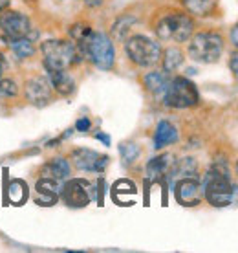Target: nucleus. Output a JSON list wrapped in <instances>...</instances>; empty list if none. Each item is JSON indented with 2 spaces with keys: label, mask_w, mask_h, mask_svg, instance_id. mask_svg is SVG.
<instances>
[{
  "label": "nucleus",
  "mask_w": 238,
  "mask_h": 253,
  "mask_svg": "<svg viewBox=\"0 0 238 253\" xmlns=\"http://www.w3.org/2000/svg\"><path fill=\"white\" fill-rule=\"evenodd\" d=\"M154 33L159 41L187 42L195 33V19L187 11H169L158 17Z\"/></svg>",
  "instance_id": "obj_3"
},
{
  "label": "nucleus",
  "mask_w": 238,
  "mask_h": 253,
  "mask_svg": "<svg viewBox=\"0 0 238 253\" xmlns=\"http://www.w3.org/2000/svg\"><path fill=\"white\" fill-rule=\"evenodd\" d=\"M172 165H174V156L169 154V152H163L159 156H154V158L149 160V164L145 167L147 169V178L152 180V182L167 178L170 169H172Z\"/></svg>",
  "instance_id": "obj_15"
},
{
  "label": "nucleus",
  "mask_w": 238,
  "mask_h": 253,
  "mask_svg": "<svg viewBox=\"0 0 238 253\" xmlns=\"http://www.w3.org/2000/svg\"><path fill=\"white\" fill-rule=\"evenodd\" d=\"M229 68H231L233 76L238 79V51H235L231 55V59H229Z\"/></svg>",
  "instance_id": "obj_30"
},
{
  "label": "nucleus",
  "mask_w": 238,
  "mask_h": 253,
  "mask_svg": "<svg viewBox=\"0 0 238 253\" xmlns=\"http://www.w3.org/2000/svg\"><path fill=\"white\" fill-rule=\"evenodd\" d=\"M229 37H231V42L233 46L238 50V22L231 28V33H229Z\"/></svg>",
  "instance_id": "obj_31"
},
{
  "label": "nucleus",
  "mask_w": 238,
  "mask_h": 253,
  "mask_svg": "<svg viewBox=\"0 0 238 253\" xmlns=\"http://www.w3.org/2000/svg\"><path fill=\"white\" fill-rule=\"evenodd\" d=\"M61 187H63V182H59V180L39 176L37 184H35V204L44 206V208L55 206L57 200L61 198Z\"/></svg>",
  "instance_id": "obj_13"
},
{
  "label": "nucleus",
  "mask_w": 238,
  "mask_h": 253,
  "mask_svg": "<svg viewBox=\"0 0 238 253\" xmlns=\"http://www.w3.org/2000/svg\"><path fill=\"white\" fill-rule=\"evenodd\" d=\"M24 97L26 101L37 108L48 107L53 99V88H51L48 77L33 76L24 83Z\"/></svg>",
  "instance_id": "obj_11"
},
{
  "label": "nucleus",
  "mask_w": 238,
  "mask_h": 253,
  "mask_svg": "<svg viewBox=\"0 0 238 253\" xmlns=\"http://www.w3.org/2000/svg\"><path fill=\"white\" fill-rule=\"evenodd\" d=\"M136 195V185H134V182H130V180H119V182H116L112 187V195L114 198L119 195Z\"/></svg>",
  "instance_id": "obj_28"
},
{
  "label": "nucleus",
  "mask_w": 238,
  "mask_h": 253,
  "mask_svg": "<svg viewBox=\"0 0 238 253\" xmlns=\"http://www.w3.org/2000/svg\"><path fill=\"white\" fill-rule=\"evenodd\" d=\"M6 68H7V59H6V55H4V51H0V77L4 76Z\"/></svg>",
  "instance_id": "obj_32"
},
{
  "label": "nucleus",
  "mask_w": 238,
  "mask_h": 253,
  "mask_svg": "<svg viewBox=\"0 0 238 253\" xmlns=\"http://www.w3.org/2000/svg\"><path fill=\"white\" fill-rule=\"evenodd\" d=\"M88 7H99L103 4V0H84Z\"/></svg>",
  "instance_id": "obj_34"
},
{
  "label": "nucleus",
  "mask_w": 238,
  "mask_h": 253,
  "mask_svg": "<svg viewBox=\"0 0 238 253\" xmlns=\"http://www.w3.org/2000/svg\"><path fill=\"white\" fill-rule=\"evenodd\" d=\"M82 57L88 59L99 70H112L116 64V46L110 35L103 32H92L81 44H77Z\"/></svg>",
  "instance_id": "obj_4"
},
{
  "label": "nucleus",
  "mask_w": 238,
  "mask_h": 253,
  "mask_svg": "<svg viewBox=\"0 0 238 253\" xmlns=\"http://www.w3.org/2000/svg\"><path fill=\"white\" fill-rule=\"evenodd\" d=\"M95 139H99V141H103L105 145H110V136H107V134H103V132H95Z\"/></svg>",
  "instance_id": "obj_33"
},
{
  "label": "nucleus",
  "mask_w": 238,
  "mask_h": 253,
  "mask_svg": "<svg viewBox=\"0 0 238 253\" xmlns=\"http://www.w3.org/2000/svg\"><path fill=\"white\" fill-rule=\"evenodd\" d=\"M70 174H72V165H70L68 160L63 158V156L48 160V162L40 167V176L53 178V180H59V182L68 180Z\"/></svg>",
  "instance_id": "obj_16"
},
{
  "label": "nucleus",
  "mask_w": 238,
  "mask_h": 253,
  "mask_svg": "<svg viewBox=\"0 0 238 253\" xmlns=\"http://www.w3.org/2000/svg\"><path fill=\"white\" fill-rule=\"evenodd\" d=\"M224 37L218 32H198L189 39L187 53L195 63L214 64L224 53Z\"/></svg>",
  "instance_id": "obj_5"
},
{
  "label": "nucleus",
  "mask_w": 238,
  "mask_h": 253,
  "mask_svg": "<svg viewBox=\"0 0 238 253\" xmlns=\"http://www.w3.org/2000/svg\"><path fill=\"white\" fill-rule=\"evenodd\" d=\"M174 196L183 208H196L203 200V185L198 178H180L174 184Z\"/></svg>",
  "instance_id": "obj_12"
},
{
  "label": "nucleus",
  "mask_w": 238,
  "mask_h": 253,
  "mask_svg": "<svg viewBox=\"0 0 238 253\" xmlns=\"http://www.w3.org/2000/svg\"><path fill=\"white\" fill-rule=\"evenodd\" d=\"M119 154H121V160H123L126 165H130L139 158L141 149H139V145H136L134 141H121V143H119Z\"/></svg>",
  "instance_id": "obj_25"
},
{
  "label": "nucleus",
  "mask_w": 238,
  "mask_h": 253,
  "mask_svg": "<svg viewBox=\"0 0 238 253\" xmlns=\"http://www.w3.org/2000/svg\"><path fill=\"white\" fill-rule=\"evenodd\" d=\"M9 6H11V0H0V13L6 11Z\"/></svg>",
  "instance_id": "obj_35"
},
{
  "label": "nucleus",
  "mask_w": 238,
  "mask_h": 253,
  "mask_svg": "<svg viewBox=\"0 0 238 253\" xmlns=\"http://www.w3.org/2000/svg\"><path fill=\"white\" fill-rule=\"evenodd\" d=\"M237 172H238V160H237Z\"/></svg>",
  "instance_id": "obj_36"
},
{
  "label": "nucleus",
  "mask_w": 238,
  "mask_h": 253,
  "mask_svg": "<svg viewBox=\"0 0 238 253\" xmlns=\"http://www.w3.org/2000/svg\"><path fill=\"white\" fill-rule=\"evenodd\" d=\"M203 198L213 208H227L235 204V185L226 165L214 164L203 178Z\"/></svg>",
  "instance_id": "obj_1"
},
{
  "label": "nucleus",
  "mask_w": 238,
  "mask_h": 253,
  "mask_svg": "<svg viewBox=\"0 0 238 253\" xmlns=\"http://www.w3.org/2000/svg\"><path fill=\"white\" fill-rule=\"evenodd\" d=\"M95 189L84 178H72V180H64L63 187H61V198L68 208L81 209L86 208L88 204L94 200Z\"/></svg>",
  "instance_id": "obj_8"
},
{
  "label": "nucleus",
  "mask_w": 238,
  "mask_h": 253,
  "mask_svg": "<svg viewBox=\"0 0 238 253\" xmlns=\"http://www.w3.org/2000/svg\"><path fill=\"white\" fill-rule=\"evenodd\" d=\"M125 53L128 61L139 68H152L161 61V44L147 35H132L125 39Z\"/></svg>",
  "instance_id": "obj_6"
},
{
  "label": "nucleus",
  "mask_w": 238,
  "mask_h": 253,
  "mask_svg": "<svg viewBox=\"0 0 238 253\" xmlns=\"http://www.w3.org/2000/svg\"><path fill=\"white\" fill-rule=\"evenodd\" d=\"M180 138V134H178V128H176L170 121L167 120H161L159 123L156 125V130H154V138H152V143H154V149L158 151H161L165 147L172 145L176 143Z\"/></svg>",
  "instance_id": "obj_17"
},
{
  "label": "nucleus",
  "mask_w": 238,
  "mask_h": 253,
  "mask_svg": "<svg viewBox=\"0 0 238 253\" xmlns=\"http://www.w3.org/2000/svg\"><path fill=\"white\" fill-rule=\"evenodd\" d=\"M165 107L183 110V108H193L200 103V92L196 84L189 77L176 76L170 77L169 84L161 95Z\"/></svg>",
  "instance_id": "obj_7"
},
{
  "label": "nucleus",
  "mask_w": 238,
  "mask_h": 253,
  "mask_svg": "<svg viewBox=\"0 0 238 253\" xmlns=\"http://www.w3.org/2000/svg\"><path fill=\"white\" fill-rule=\"evenodd\" d=\"M169 74L167 72H159V70H152L149 74H145L143 76V84L145 88L149 90L152 95H158V97H161L165 88H167V84H169Z\"/></svg>",
  "instance_id": "obj_18"
},
{
  "label": "nucleus",
  "mask_w": 238,
  "mask_h": 253,
  "mask_svg": "<svg viewBox=\"0 0 238 253\" xmlns=\"http://www.w3.org/2000/svg\"><path fill=\"white\" fill-rule=\"evenodd\" d=\"M0 33H2V39L35 37L30 17L26 13L9 9V7L0 13Z\"/></svg>",
  "instance_id": "obj_9"
},
{
  "label": "nucleus",
  "mask_w": 238,
  "mask_h": 253,
  "mask_svg": "<svg viewBox=\"0 0 238 253\" xmlns=\"http://www.w3.org/2000/svg\"><path fill=\"white\" fill-rule=\"evenodd\" d=\"M20 92L19 84L15 79L11 77H0V97H4V99H13V97H17Z\"/></svg>",
  "instance_id": "obj_27"
},
{
  "label": "nucleus",
  "mask_w": 238,
  "mask_h": 253,
  "mask_svg": "<svg viewBox=\"0 0 238 253\" xmlns=\"http://www.w3.org/2000/svg\"><path fill=\"white\" fill-rule=\"evenodd\" d=\"M198 162L195 158H191V156H185V158H180V160H174V165H172V169L169 172V180L172 178H198Z\"/></svg>",
  "instance_id": "obj_19"
},
{
  "label": "nucleus",
  "mask_w": 238,
  "mask_h": 253,
  "mask_svg": "<svg viewBox=\"0 0 238 253\" xmlns=\"http://www.w3.org/2000/svg\"><path fill=\"white\" fill-rule=\"evenodd\" d=\"M90 126H92V121L88 120V118H79L76 123V130H79V132H86V130H90Z\"/></svg>",
  "instance_id": "obj_29"
},
{
  "label": "nucleus",
  "mask_w": 238,
  "mask_h": 253,
  "mask_svg": "<svg viewBox=\"0 0 238 253\" xmlns=\"http://www.w3.org/2000/svg\"><path fill=\"white\" fill-rule=\"evenodd\" d=\"M183 51L178 48V46H169L167 50L161 53V66H163V72H167V74H172L176 70L180 68L183 64Z\"/></svg>",
  "instance_id": "obj_22"
},
{
  "label": "nucleus",
  "mask_w": 238,
  "mask_h": 253,
  "mask_svg": "<svg viewBox=\"0 0 238 253\" xmlns=\"http://www.w3.org/2000/svg\"><path fill=\"white\" fill-rule=\"evenodd\" d=\"M46 77L55 94L68 97L76 92V79L68 70H46Z\"/></svg>",
  "instance_id": "obj_14"
},
{
  "label": "nucleus",
  "mask_w": 238,
  "mask_h": 253,
  "mask_svg": "<svg viewBox=\"0 0 238 253\" xmlns=\"http://www.w3.org/2000/svg\"><path fill=\"white\" fill-rule=\"evenodd\" d=\"M138 22V19L134 15H121L119 19H116V22L112 24V37L118 39V41H125L126 35L130 33L132 26Z\"/></svg>",
  "instance_id": "obj_24"
},
{
  "label": "nucleus",
  "mask_w": 238,
  "mask_h": 253,
  "mask_svg": "<svg viewBox=\"0 0 238 253\" xmlns=\"http://www.w3.org/2000/svg\"><path fill=\"white\" fill-rule=\"evenodd\" d=\"M6 196L13 206H22L26 202V198H28V184L24 180H19V178L11 180L6 189Z\"/></svg>",
  "instance_id": "obj_23"
},
{
  "label": "nucleus",
  "mask_w": 238,
  "mask_h": 253,
  "mask_svg": "<svg viewBox=\"0 0 238 253\" xmlns=\"http://www.w3.org/2000/svg\"><path fill=\"white\" fill-rule=\"evenodd\" d=\"M182 6L191 17H207L218 7V0H182Z\"/></svg>",
  "instance_id": "obj_21"
},
{
  "label": "nucleus",
  "mask_w": 238,
  "mask_h": 253,
  "mask_svg": "<svg viewBox=\"0 0 238 253\" xmlns=\"http://www.w3.org/2000/svg\"><path fill=\"white\" fill-rule=\"evenodd\" d=\"M6 44L9 46V50L13 51V55L19 61H26V59L33 57L35 53V42L33 37H19V39H4Z\"/></svg>",
  "instance_id": "obj_20"
},
{
  "label": "nucleus",
  "mask_w": 238,
  "mask_h": 253,
  "mask_svg": "<svg viewBox=\"0 0 238 253\" xmlns=\"http://www.w3.org/2000/svg\"><path fill=\"white\" fill-rule=\"evenodd\" d=\"M70 160H72V164H74V167H76L77 171L97 172V174L105 172L108 162H110V158H108L107 154H101V152L86 149V147L74 149Z\"/></svg>",
  "instance_id": "obj_10"
},
{
  "label": "nucleus",
  "mask_w": 238,
  "mask_h": 253,
  "mask_svg": "<svg viewBox=\"0 0 238 253\" xmlns=\"http://www.w3.org/2000/svg\"><path fill=\"white\" fill-rule=\"evenodd\" d=\"M44 70H70L82 61V53L72 39H48L40 44Z\"/></svg>",
  "instance_id": "obj_2"
},
{
  "label": "nucleus",
  "mask_w": 238,
  "mask_h": 253,
  "mask_svg": "<svg viewBox=\"0 0 238 253\" xmlns=\"http://www.w3.org/2000/svg\"><path fill=\"white\" fill-rule=\"evenodd\" d=\"M92 32H94V28L90 24H86V22H76V24L70 26L68 35L76 44H81L82 41H84Z\"/></svg>",
  "instance_id": "obj_26"
}]
</instances>
